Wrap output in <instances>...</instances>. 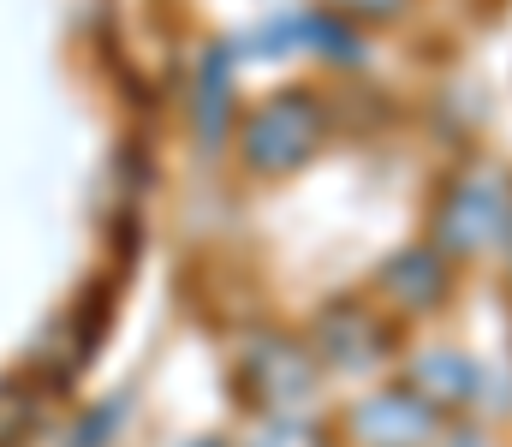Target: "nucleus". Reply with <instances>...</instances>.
<instances>
[{
  "instance_id": "0eeeda50",
  "label": "nucleus",
  "mask_w": 512,
  "mask_h": 447,
  "mask_svg": "<svg viewBox=\"0 0 512 447\" xmlns=\"http://www.w3.org/2000/svg\"><path fill=\"white\" fill-rule=\"evenodd\" d=\"M382 293L405 310V316H423L447 298V257L435 245H417V251H399L382 269Z\"/></svg>"
},
{
  "instance_id": "1a4fd4ad",
  "label": "nucleus",
  "mask_w": 512,
  "mask_h": 447,
  "mask_svg": "<svg viewBox=\"0 0 512 447\" xmlns=\"http://www.w3.org/2000/svg\"><path fill=\"white\" fill-rule=\"evenodd\" d=\"M36 424V388L30 382H0V447H18Z\"/></svg>"
},
{
  "instance_id": "f03ea898",
  "label": "nucleus",
  "mask_w": 512,
  "mask_h": 447,
  "mask_svg": "<svg viewBox=\"0 0 512 447\" xmlns=\"http://www.w3.org/2000/svg\"><path fill=\"white\" fill-rule=\"evenodd\" d=\"M512 239V185L495 167H465L441 209H435V251L441 257H477L489 245Z\"/></svg>"
},
{
  "instance_id": "7ed1b4c3",
  "label": "nucleus",
  "mask_w": 512,
  "mask_h": 447,
  "mask_svg": "<svg viewBox=\"0 0 512 447\" xmlns=\"http://www.w3.org/2000/svg\"><path fill=\"white\" fill-rule=\"evenodd\" d=\"M245 394L262 412H304L316 394V352L286 334H262L245 352Z\"/></svg>"
},
{
  "instance_id": "6e6552de",
  "label": "nucleus",
  "mask_w": 512,
  "mask_h": 447,
  "mask_svg": "<svg viewBox=\"0 0 512 447\" xmlns=\"http://www.w3.org/2000/svg\"><path fill=\"white\" fill-rule=\"evenodd\" d=\"M245 447H334V430L304 418V412H262L251 424Z\"/></svg>"
},
{
  "instance_id": "f257e3e1",
  "label": "nucleus",
  "mask_w": 512,
  "mask_h": 447,
  "mask_svg": "<svg viewBox=\"0 0 512 447\" xmlns=\"http://www.w3.org/2000/svg\"><path fill=\"white\" fill-rule=\"evenodd\" d=\"M322 132H328V114L310 90H274L268 102H256L239 120V155H245L251 173L274 179V173L304 167L322 144Z\"/></svg>"
},
{
  "instance_id": "9d476101",
  "label": "nucleus",
  "mask_w": 512,
  "mask_h": 447,
  "mask_svg": "<svg viewBox=\"0 0 512 447\" xmlns=\"http://www.w3.org/2000/svg\"><path fill=\"white\" fill-rule=\"evenodd\" d=\"M346 18H364V24H387V18H399L405 12V0H334Z\"/></svg>"
},
{
  "instance_id": "423d86ee",
  "label": "nucleus",
  "mask_w": 512,
  "mask_h": 447,
  "mask_svg": "<svg viewBox=\"0 0 512 447\" xmlns=\"http://www.w3.org/2000/svg\"><path fill=\"white\" fill-rule=\"evenodd\" d=\"M405 388L423 400V406H435V412H459V406H471L477 394H483V370L465 358V352H417L411 358V370H405Z\"/></svg>"
},
{
  "instance_id": "39448f33",
  "label": "nucleus",
  "mask_w": 512,
  "mask_h": 447,
  "mask_svg": "<svg viewBox=\"0 0 512 447\" xmlns=\"http://www.w3.org/2000/svg\"><path fill=\"white\" fill-rule=\"evenodd\" d=\"M435 406H423L411 388H382L352 412V442L358 447H429L435 442Z\"/></svg>"
},
{
  "instance_id": "20e7f679",
  "label": "nucleus",
  "mask_w": 512,
  "mask_h": 447,
  "mask_svg": "<svg viewBox=\"0 0 512 447\" xmlns=\"http://www.w3.org/2000/svg\"><path fill=\"white\" fill-rule=\"evenodd\" d=\"M310 352L334 370H370L393 352V328L364 298H334L310 328Z\"/></svg>"
}]
</instances>
